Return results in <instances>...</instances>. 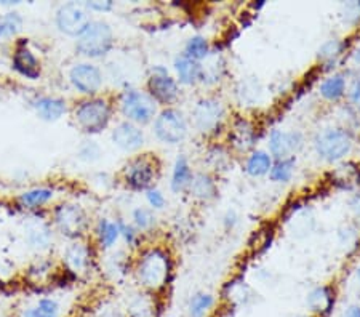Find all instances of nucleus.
I'll use <instances>...</instances> for the list:
<instances>
[{
	"label": "nucleus",
	"instance_id": "473e14b6",
	"mask_svg": "<svg viewBox=\"0 0 360 317\" xmlns=\"http://www.w3.org/2000/svg\"><path fill=\"white\" fill-rule=\"evenodd\" d=\"M133 221H135L138 229L146 231V229H150L154 226L155 218L153 215V212L144 209V207H139V209L133 212Z\"/></svg>",
	"mask_w": 360,
	"mask_h": 317
},
{
	"label": "nucleus",
	"instance_id": "a19ab883",
	"mask_svg": "<svg viewBox=\"0 0 360 317\" xmlns=\"http://www.w3.org/2000/svg\"><path fill=\"white\" fill-rule=\"evenodd\" d=\"M349 207H351L354 215H356V218H359L360 220V193L354 194V198L349 202Z\"/></svg>",
	"mask_w": 360,
	"mask_h": 317
},
{
	"label": "nucleus",
	"instance_id": "72a5a7b5",
	"mask_svg": "<svg viewBox=\"0 0 360 317\" xmlns=\"http://www.w3.org/2000/svg\"><path fill=\"white\" fill-rule=\"evenodd\" d=\"M101 155V149L95 141H85L79 149V159L85 160V162H93L98 160Z\"/></svg>",
	"mask_w": 360,
	"mask_h": 317
},
{
	"label": "nucleus",
	"instance_id": "39448f33",
	"mask_svg": "<svg viewBox=\"0 0 360 317\" xmlns=\"http://www.w3.org/2000/svg\"><path fill=\"white\" fill-rule=\"evenodd\" d=\"M316 153L321 155L323 160L328 162H336L349 154L352 148V138L346 130L341 129H327L317 134L314 140Z\"/></svg>",
	"mask_w": 360,
	"mask_h": 317
},
{
	"label": "nucleus",
	"instance_id": "7ed1b4c3",
	"mask_svg": "<svg viewBox=\"0 0 360 317\" xmlns=\"http://www.w3.org/2000/svg\"><path fill=\"white\" fill-rule=\"evenodd\" d=\"M168 273H170V263L162 250H149L139 259L138 279L150 290L164 287L167 284Z\"/></svg>",
	"mask_w": 360,
	"mask_h": 317
},
{
	"label": "nucleus",
	"instance_id": "f03ea898",
	"mask_svg": "<svg viewBox=\"0 0 360 317\" xmlns=\"http://www.w3.org/2000/svg\"><path fill=\"white\" fill-rule=\"evenodd\" d=\"M75 122L86 134H100L111 120V106L103 98L82 101L74 111Z\"/></svg>",
	"mask_w": 360,
	"mask_h": 317
},
{
	"label": "nucleus",
	"instance_id": "0eeeda50",
	"mask_svg": "<svg viewBox=\"0 0 360 317\" xmlns=\"http://www.w3.org/2000/svg\"><path fill=\"white\" fill-rule=\"evenodd\" d=\"M56 27L60 29L63 34L71 37H79L80 34L85 31V27L90 25V15L89 10L85 8L82 4H65L56 10L55 16Z\"/></svg>",
	"mask_w": 360,
	"mask_h": 317
},
{
	"label": "nucleus",
	"instance_id": "2f4dec72",
	"mask_svg": "<svg viewBox=\"0 0 360 317\" xmlns=\"http://www.w3.org/2000/svg\"><path fill=\"white\" fill-rule=\"evenodd\" d=\"M50 238H51L50 229L44 226V224H34V226L27 229L29 244H31L32 247H36V249H39V247L49 245Z\"/></svg>",
	"mask_w": 360,
	"mask_h": 317
},
{
	"label": "nucleus",
	"instance_id": "1a4fd4ad",
	"mask_svg": "<svg viewBox=\"0 0 360 317\" xmlns=\"http://www.w3.org/2000/svg\"><path fill=\"white\" fill-rule=\"evenodd\" d=\"M55 223L68 238H77L86 226L85 210L79 204H63L55 210Z\"/></svg>",
	"mask_w": 360,
	"mask_h": 317
},
{
	"label": "nucleus",
	"instance_id": "f3484780",
	"mask_svg": "<svg viewBox=\"0 0 360 317\" xmlns=\"http://www.w3.org/2000/svg\"><path fill=\"white\" fill-rule=\"evenodd\" d=\"M175 71L178 74L179 82L186 85H194L203 80V66L199 61L186 56L184 53L175 58Z\"/></svg>",
	"mask_w": 360,
	"mask_h": 317
},
{
	"label": "nucleus",
	"instance_id": "a18cd8bd",
	"mask_svg": "<svg viewBox=\"0 0 360 317\" xmlns=\"http://www.w3.org/2000/svg\"><path fill=\"white\" fill-rule=\"evenodd\" d=\"M359 108H360V106H359Z\"/></svg>",
	"mask_w": 360,
	"mask_h": 317
},
{
	"label": "nucleus",
	"instance_id": "5701e85b",
	"mask_svg": "<svg viewBox=\"0 0 360 317\" xmlns=\"http://www.w3.org/2000/svg\"><path fill=\"white\" fill-rule=\"evenodd\" d=\"M53 199V191L49 188H36L20 195V202L27 209H39Z\"/></svg>",
	"mask_w": 360,
	"mask_h": 317
},
{
	"label": "nucleus",
	"instance_id": "4be33fe9",
	"mask_svg": "<svg viewBox=\"0 0 360 317\" xmlns=\"http://www.w3.org/2000/svg\"><path fill=\"white\" fill-rule=\"evenodd\" d=\"M346 93V79L342 74H335V76L325 79L321 85V95L325 100L336 101Z\"/></svg>",
	"mask_w": 360,
	"mask_h": 317
},
{
	"label": "nucleus",
	"instance_id": "393cba45",
	"mask_svg": "<svg viewBox=\"0 0 360 317\" xmlns=\"http://www.w3.org/2000/svg\"><path fill=\"white\" fill-rule=\"evenodd\" d=\"M98 238H100V244L104 247V249H111V247L120 238L119 224L103 218V220H100V223H98Z\"/></svg>",
	"mask_w": 360,
	"mask_h": 317
},
{
	"label": "nucleus",
	"instance_id": "58836bf2",
	"mask_svg": "<svg viewBox=\"0 0 360 317\" xmlns=\"http://www.w3.org/2000/svg\"><path fill=\"white\" fill-rule=\"evenodd\" d=\"M347 95H349V100H351L352 105L360 106V77L352 79Z\"/></svg>",
	"mask_w": 360,
	"mask_h": 317
},
{
	"label": "nucleus",
	"instance_id": "37998d69",
	"mask_svg": "<svg viewBox=\"0 0 360 317\" xmlns=\"http://www.w3.org/2000/svg\"><path fill=\"white\" fill-rule=\"evenodd\" d=\"M354 61L360 63V42H359V45H357V48L354 50Z\"/></svg>",
	"mask_w": 360,
	"mask_h": 317
},
{
	"label": "nucleus",
	"instance_id": "a211bd4d",
	"mask_svg": "<svg viewBox=\"0 0 360 317\" xmlns=\"http://www.w3.org/2000/svg\"><path fill=\"white\" fill-rule=\"evenodd\" d=\"M90 258L91 253L89 247L85 244H80V242L71 244L65 252V261L68 268L74 271V273H85L90 266Z\"/></svg>",
	"mask_w": 360,
	"mask_h": 317
},
{
	"label": "nucleus",
	"instance_id": "9b49d317",
	"mask_svg": "<svg viewBox=\"0 0 360 317\" xmlns=\"http://www.w3.org/2000/svg\"><path fill=\"white\" fill-rule=\"evenodd\" d=\"M149 95L154 101H159L162 105H172L176 101L179 95V89L176 80L168 76L167 69L155 67L153 71V76L149 77L148 82Z\"/></svg>",
	"mask_w": 360,
	"mask_h": 317
},
{
	"label": "nucleus",
	"instance_id": "6e6552de",
	"mask_svg": "<svg viewBox=\"0 0 360 317\" xmlns=\"http://www.w3.org/2000/svg\"><path fill=\"white\" fill-rule=\"evenodd\" d=\"M69 80L75 90L82 95H95L103 86L100 67L91 63H79L69 71Z\"/></svg>",
	"mask_w": 360,
	"mask_h": 317
},
{
	"label": "nucleus",
	"instance_id": "bb28decb",
	"mask_svg": "<svg viewBox=\"0 0 360 317\" xmlns=\"http://www.w3.org/2000/svg\"><path fill=\"white\" fill-rule=\"evenodd\" d=\"M22 27V16L16 11H8L0 18V40L16 36Z\"/></svg>",
	"mask_w": 360,
	"mask_h": 317
},
{
	"label": "nucleus",
	"instance_id": "9d476101",
	"mask_svg": "<svg viewBox=\"0 0 360 317\" xmlns=\"http://www.w3.org/2000/svg\"><path fill=\"white\" fill-rule=\"evenodd\" d=\"M224 119V106L217 98H203L194 108V124L203 134L217 130Z\"/></svg>",
	"mask_w": 360,
	"mask_h": 317
},
{
	"label": "nucleus",
	"instance_id": "dca6fc26",
	"mask_svg": "<svg viewBox=\"0 0 360 317\" xmlns=\"http://www.w3.org/2000/svg\"><path fill=\"white\" fill-rule=\"evenodd\" d=\"M11 65L16 72L29 80H37L40 77V63L27 47L16 48Z\"/></svg>",
	"mask_w": 360,
	"mask_h": 317
},
{
	"label": "nucleus",
	"instance_id": "412c9836",
	"mask_svg": "<svg viewBox=\"0 0 360 317\" xmlns=\"http://www.w3.org/2000/svg\"><path fill=\"white\" fill-rule=\"evenodd\" d=\"M22 317H61V304L55 298H40L34 306L27 308Z\"/></svg>",
	"mask_w": 360,
	"mask_h": 317
},
{
	"label": "nucleus",
	"instance_id": "e433bc0d",
	"mask_svg": "<svg viewBox=\"0 0 360 317\" xmlns=\"http://www.w3.org/2000/svg\"><path fill=\"white\" fill-rule=\"evenodd\" d=\"M146 199L153 209H164L165 198H164V194L159 191V189H148Z\"/></svg>",
	"mask_w": 360,
	"mask_h": 317
},
{
	"label": "nucleus",
	"instance_id": "ea45409f",
	"mask_svg": "<svg viewBox=\"0 0 360 317\" xmlns=\"http://www.w3.org/2000/svg\"><path fill=\"white\" fill-rule=\"evenodd\" d=\"M84 5H85L86 10L101 11V13H104V11L112 10V7H114V4L111 2V0H106V2H86Z\"/></svg>",
	"mask_w": 360,
	"mask_h": 317
},
{
	"label": "nucleus",
	"instance_id": "f257e3e1",
	"mask_svg": "<svg viewBox=\"0 0 360 317\" xmlns=\"http://www.w3.org/2000/svg\"><path fill=\"white\" fill-rule=\"evenodd\" d=\"M112 47L114 32L106 21H91L75 42L79 53L86 58L106 56Z\"/></svg>",
	"mask_w": 360,
	"mask_h": 317
},
{
	"label": "nucleus",
	"instance_id": "ddd939ff",
	"mask_svg": "<svg viewBox=\"0 0 360 317\" xmlns=\"http://www.w3.org/2000/svg\"><path fill=\"white\" fill-rule=\"evenodd\" d=\"M155 169L154 165L146 159H135L133 162L125 167V181L130 188L144 191L149 189L154 181Z\"/></svg>",
	"mask_w": 360,
	"mask_h": 317
},
{
	"label": "nucleus",
	"instance_id": "aec40b11",
	"mask_svg": "<svg viewBox=\"0 0 360 317\" xmlns=\"http://www.w3.org/2000/svg\"><path fill=\"white\" fill-rule=\"evenodd\" d=\"M193 181V172H191V167L188 159L184 155H179L173 167V175H172V189L173 193H181L189 189V184Z\"/></svg>",
	"mask_w": 360,
	"mask_h": 317
},
{
	"label": "nucleus",
	"instance_id": "79ce46f5",
	"mask_svg": "<svg viewBox=\"0 0 360 317\" xmlns=\"http://www.w3.org/2000/svg\"><path fill=\"white\" fill-rule=\"evenodd\" d=\"M342 317H360V306H357V304H352V306L346 309V313Z\"/></svg>",
	"mask_w": 360,
	"mask_h": 317
},
{
	"label": "nucleus",
	"instance_id": "cd10ccee",
	"mask_svg": "<svg viewBox=\"0 0 360 317\" xmlns=\"http://www.w3.org/2000/svg\"><path fill=\"white\" fill-rule=\"evenodd\" d=\"M255 140H257V138H255V131L250 124L240 120V122L234 127V144L237 149L247 151V149L253 146Z\"/></svg>",
	"mask_w": 360,
	"mask_h": 317
},
{
	"label": "nucleus",
	"instance_id": "20e7f679",
	"mask_svg": "<svg viewBox=\"0 0 360 317\" xmlns=\"http://www.w3.org/2000/svg\"><path fill=\"white\" fill-rule=\"evenodd\" d=\"M120 111L131 124L146 125L155 117L158 105L150 95L139 90H125L120 98Z\"/></svg>",
	"mask_w": 360,
	"mask_h": 317
},
{
	"label": "nucleus",
	"instance_id": "2eb2a0df",
	"mask_svg": "<svg viewBox=\"0 0 360 317\" xmlns=\"http://www.w3.org/2000/svg\"><path fill=\"white\" fill-rule=\"evenodd\" d=\"M32 109L45 122H56L66 114L68 106L63 98L58 96H39L32 101Z\"/></svg>",
	"mask_w": 360,
	"mask_h": 317
},
{
	"label": "nucleus",
	"instance_id": "4468645a",
	"mask_svg": "<svg viewBox=\"0 0 360 317\" xmlns=\"http://www.w3.org/2000/svg\"><path fill=\"white\" fill-rule=\"evenodd\" d=\"M112 141L122 151L133 153L144 144V134L138 125L125 120L112 130Z\"/></svg>",
	"mask_w": 360,
	"mask_h": 317
},
{
	"label": "nucleus",
	"instance_id": "c9c22d12",
	"mask_svg": "<svg viewBox=\"0 0 360 317\" xmlns=\"http://www.w3.org/2000/svg\"><path fill=\"white\" fill-rule=\"evenodd\" d=\"M345 21L356 25L360 21V2H351L345 5Z\"/></svg>",
	"mask_w": 360,
	"mask_h": 317
},
{
	"label": "nucleus",
	"instance_id": "b1692460",
	"mask_svg": "<svg viewBox=\"0 0 360 317\" xmlns=\"http://www.w3.org/2000/svg\"><path fill=\"white\" fill-rule=\"evenodd\" d=\"M272 169V159L268 153L255 151L247 160V172L252 176H263Z\"/></svg>",
	"mask_w": 360,
	"mask_h": 317
},
{
	"label": "nucleus",
	"instance_id": "c03bdc74",
	"mask_svg": "<svg viewBox=\"0 0 360 317\" xmlns=\"http://www.w3.org/2000/svg\"><path fill=\"white\" fill-rule=\"evenodd\" d=\"M357 278H359V280H360V266H359V269H357Z\"/></svg>",
	"mask_w": 360,
	"mask_h": 317
},
{
	"label": "nucleus",
	"instance_id": "c756f323",
	"mask_svg": "<svg viewBox=\"0 0 360 317\" xmlns=\"http://www.w3.org/2000/svg\"><path fill=\"white\" fill-rule=\"evenodd\" d=\"M293 169H295V157L277 160L269 172L271 180L276 183H287L293 175Z\"/></svg>",
	"mask_w": 360,
	"mask_h": 317
},
{
	"label": "nucleus",
	"instance_id": "f704fd0d",
	"mask_svg": "<svg viewBox=\"0 0 360 317\" xmlns=\"http://www.w3.org/2000/svg\"><path fill=\"white\" fill-rule=\"evenodd\" d=\"M341 50H342V44L340 40H330V42L325 44L321 48V51H319V58H322V60H328V61L332 60L335 61V58L341 53Z\"/></svg>",
	"mask_w": 360,
	"mask_h": 317
},
{
	"label": "nucleus",
	"instance_id": "423d86ee",
	"mask_svg": "<svg viewBox=\"0 0 360 317\" xmlns=\"http://www.w3.org/2000/svg\"><path fill=\"white\" fill-rule=\"evenodd\" d=\"M154 134L167 144L181 143L188 135V122L178 109H165L154 122Z\"/></svg>",
	"mask_w": 360,
	"mask_h": 317
},
{
	"label": "nucleus",
	"instance_id": "6ab92c4d",
	"mask_svg": "<svg viewBox=\"0 0 360 317\" xmlns=\"http://www.w3.org/2000/svg\"><path fill=\"white\" fill-rule=\"evenodd\" d=\"M335 303V297L328 287H317L307 295V306L316 314H328Z\"/></svg>",
	"mask_w": 360,
	"mask_h": 317
},
{
	"label": "nucleus",
	"instance_id": "c85d7f7f",
	"mask_svg": "<svg viewBox=\"0 0 360 317\" xmlns=\"http://www.w3.org/2000/svg\"><path fill=\"white\" fill-rule=\"evenodd\" d=\"M213 304L214 298L210 293H197L189 303V317H205Z\"/></svg>",
	"mask_w": 360,
	"mask_h": 317
},
{
	"label": "nucleus",
	"instance_id": "a878e982",
	"mask_svg": "<svg viewBox=\"0 0 360 317\" xmlns=\"http://www.w3.org/2000/svg\"><path fill=\"white\" fill-rule=\"evenodd\" d=\"M189 189L195 198H200V199H212L214 193H217V188H214V183L212 181V178L203 175V173H200V175L197 176H193Z\"/></svg>",
	"mask_w": 360,
	"mask_h": 317
},
{
	"label": "nucleus",
	"instance_id": "f8f14e48",
	"mask_svg": "<svg viewBox=\"0 0 360 317\" xmlns=\"http://www.w3.org/2000/svg\"><path fill=\"white\" fill-rule=\"evenodd\" d=\"M303 146V135L300 131H282L272 130L269 138V151L277 160L292 157Z\"/></svg>",
	"mask_w": 360,
	"mask_h": 317
},
{
	"label": "nucleus",
	"instance_id": "4c0bfd02",
	"mask_svg": "<svg viewBox=\"0 0 360 317\" xmlns=\"http://www.w3.org/2000/svg\"><path fill=\"white\" fill-rule=\"evenodd\" d=\"M117 224H119L120 235H124V239H125L127 242H129L130 245L135 244V240H136V238H138V234H136L135 228L130 226V224L124 223V221H122V220H119V221H117Z\"/></svg>",
	"mask_w": 360,
	"mask_h": 317
},
{
	"label": "nucleus",
	"instance_id": "7c9ffc66",
	"mask_svg": "<svg viewBox=\"0 0 360 317\" xmlns=\"http://www.w3.org/2000/svg\"><path fill=\"white\" fill-rule=\"evenodd\" d=\"M208 51H210V47H208L207 39L202 36H195L193 39H189L188 44H186L184 55L200 63V60H203V58L208 55Z\"/></svg>",
	"mask_w": 360,
	"mask_h": 317
}]
</instances>
